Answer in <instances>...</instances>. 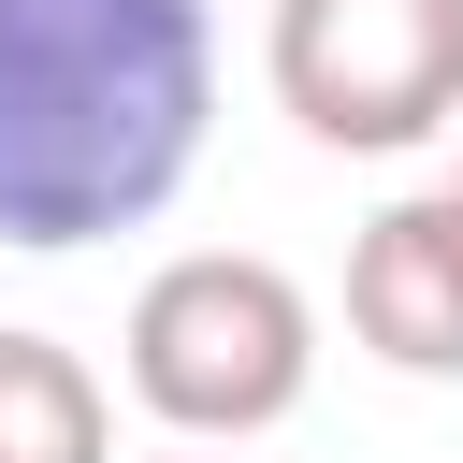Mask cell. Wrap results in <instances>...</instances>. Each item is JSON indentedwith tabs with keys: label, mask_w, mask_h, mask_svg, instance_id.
I'll return each mask as SVG.
<instances>
[{
	"label": "cell",
	"mask_w": 463,
	"mask_h": 463,
	"mask_svg": "<svg viewBox=\"0 0 463 463\" xmlns=\"http://www.w3.org/2000/svg\"><path fill=\"white\" fill-rule=\"evenodd\" d=\"M449 188H463V159H449Z\"/></svg>",
	"instance_id": "52a82bcc"
},
{
	"label": "cell",
	"mask_w": 463,
	"mask_h": 463,
	"mask_svg": "<svg viewBox=\"0 0 463 463\" xmlns=\"http://www.w3.org/2000/svg\"><path fill=\"white\" fill-rule=\"evenodd\" d=\"M116 376H130V405L174 449H246V434H275L318 391V304L260 246H188V260H159L130 289Z\"/></svg>",
	"instance_id": "7a4b0ae2"
},
{
	"label": "cell",
	"mask_w": 463,
	"mask_h": 463,
	"mask_svg": "<svg viewBox=\"0 0 463 463\" xmlns=\"http://www.w3.org/2000/svg\"><path fill=\"white\" fill-rule=\"evenodd\" d=\"M260 72L304 145L405 159V145L463 130V0H275Z\"/></svg>",
	"instance_id": "3957f363"
},
{
	"label": "cell",
	"mask_w": 463,
	"mask_h": 463,
	"mask_svg": "<svg viewBox=\"0 0 463 463\" xmlns=\"http://www.w3.org/2000/svg\"><path fill=\"white\" fill-rule=\"evenodd\" d=\"M0 463H116V391L58 333H0Z\"/></svg>",
	"instance_id": "5b68a950"
},
{
	"label": "cell",
	"mask_w": 463,
	"mask_h": 463,
	"mask_svg": "<svg viewBox=\"0 0 463 463\" xmlns=\"http://www.w3.org/2000/svg\"><path fill=\"white\" fill-rule=\"evenodd\" d=\"M188 463H232V449H188Z\"/></svg>",
	"instance_id": "8992f818"
},
{
	"label": "cell",
	"mask_w": 463,
	"mask_h": 463,
	"mask_svg": "<svg viewBox=\"0 0 463 463\" xmlns=\"http://www.w3.org/2000/svg\"><path fill=\"white\" fill-rule=\"evenodd\" d=\"M347 333L391 376H463V188H405L347 246Z\"/></svg>",
	"instance_id": "277c9868"
},
{
	"label": "cell",
	"mask_w": 463,
	"mask_h": 463,
	"mask_svg": "<svg viewBox=\"0 0 463 463\" xmlns=\"http://www.w3.org/2000/svg\"><path fill=\"white\" fill-rule=\"evenodd\" d=\"M217 116L203 0H0V246L72 260L145 232Z\"/></svg>",
	"instance_id": "6da1fadb"
}]
</instances>
